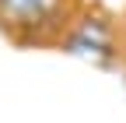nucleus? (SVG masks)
<instances>
[{
	"instance_id": "nucleus-1",
	"label": "nucleus",
	"mask_w": 126,
	"mask_h": 123,
	"mask_svg": "<svg viewBox=\"0 0 126 123\" xmlns=\"http://www.w3.org/2000/svg\"><path fill=\"white\" fill-rule=\"evenodd\" d=\"M77 0H0V25L18 42H53L63 39Z\"/></svg>"
}]
</instances>
